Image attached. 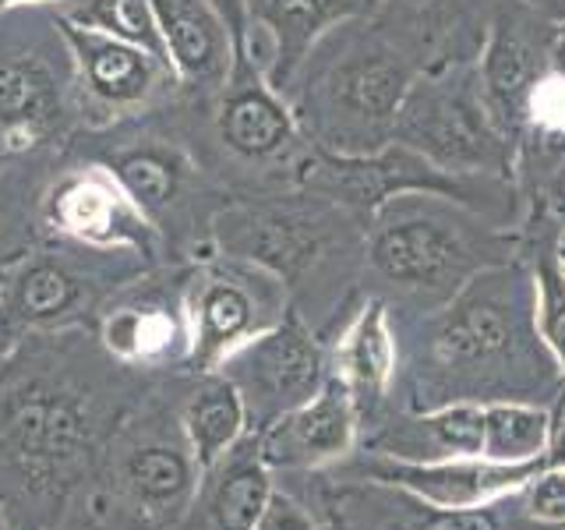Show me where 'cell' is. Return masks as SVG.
Listing matches in <instances>:
<instances>
[{
	"instance_id": "obj_1",
	"label": "cell",
	"mask_w": 565,
	"mask_h": 530,
	"mask_svg": "<svg viewBox=\"0 0 565 530\" xmlns=\"http://www.w3.org/2000/svg\"><path fill=\"white\" fill-rule=\"evenodd\" d=\"M131 368L106 358L96 332H32L0 353V464L32 499H57L96 470L103 446L131 406Z\"/></svg>"
},
{
	"instance_id": "obj_2",
	"label": "cell",
	"mask_w": 565,
	"mask_h": 530,
	"mask_svg": "<svg viewBox=\"0 0 565 530\" xmlns=\"http://www.w3.org/2000/svg\"><path fill=\"white\" fill-rule=\"evenodd\" d=\"M199 485L177 403H135L103 446L85 520L96 530H177Z\"/></svg>"
},
{
	"instance_id": "obj_3",
	"label": "cell",
	"mask_w": 565,
	"mask_h": 530,
	"mask_svg": "<svg viewBox=\"0 0 565 530\" xmlns=\"http://www.w3.org/2000/svg\"><path fill=\"white\" fill-rule=\"evenodd\" d=\"M297 71H308L300 117L322 152L371 156L393 138L411 71L375 35H350L347 22L329 29Z\"/></svg>"
},
{
	"instance_id": "obj_4",
	"label": "cell",
	"mask_w": 565,
	"mask_h": 530,
	"mask_svg": "<svg viewBox=\"0 0 565 530\" xmlns=\"http://www.w3.org/2000/svg\"><path fill=\"white\" fill-rule=\"evenodd\" d=\"M156 265L128 247H85L40 237L0 294V353L32 332L93 329L106 297Z\"/></svg>"
},
{
	"instance_id": "obj_5",
	"label": "cell",
	"mask_w": 565,
	"mask_h": 530,
	"mask_svg": "<svg viewBox=\"0 0 565 530\" xmlns=\"http://www.w3.org/2000/svg\"><path fill=\"white\" fill-rule=\"evenodd\" d=\"M152 114L96 128L93 141L82 146V156L114 173V181L159 230L170 252L199 237V226L212 230V216L220 209L209 205L212 184L202 159Z\"/></svg>"
},
{
	"instance_id": "obj_6",
	"label": "cell",
	"mask_w": 565,
	"mask_h": 530,
	"mask_svg": "<svg viewBox=\"0 0 565 530\" xmlns=\"http://www.w3.org/2000/svg\"><path fill=\"white\" fill-rule=\"evenodd\" d=\"M537 340V322L530 326L523 300L491 279H477L428 332V361L441 379L438 393H452L449 403L494 396L491 382L502 379L499 368L523 358L526 343Z\"/></svg>"
},
{
	"instance_id": "obj_7",
	"label": "cell",
	"mask_w": 565,
	"mask_h": 530,
	"mask_svg": "<svg viewBox=\"0 0 565 530\" xmlns=\"http://www.w3.org/2000/svg\"><path fill=\"white\" fill-rule=\"evenodd\" d=\"M191 371H216L230 350L273 329L287 315V283L255 262L212 252L188 265Z\"/></svg>"
},
{
	"instance_id": "obj_8",
	"label": "cell",
	"mask_w": 565,
	"mask_h": 530,
	"mask_svg": "<svg viewBox=\"0 0 565 530\" xmlns=\"http://www.w3.org/2000/svg\"><path fill=\"white\" fill-rule=\"evenodd\" d=\"M75 117V78L61 22L50 43L40 32L14 35L0 29V156L11 163L50 146L64 138Z\"/></svg>"
},
{
	"instance_id": "obj_9",
	"label": "cell",
	"mask_w": 565,
	"mask_h": 530,
	"mask_svg": "<svg viewBox=\"0 0 565 530\" xmlns=\"http://www.w3.org/2000/svg\"><path fill=\"white\" fill-rule=\"evenodd\" d=\"M393 141L449 173L509 167V146L473 78H431L406 88Z\"/></svg>"
},
{
	"instance_id": "obj_10",
	"label": "cell",
	"mask_w": 565,
	"mask_h": 530,
	"mask_svg": "<svg viewBox=\"0 0 565 530\" xmlns=\"http://www.w3.org/2000/svg\"><path fill=\"white\" fill-rule=\"evenodd\" d=\"M188 265H156L106 297L96 340L106 358L131 371H188Z\"/></svg>"
},
{
	"instance_id": "obj_11",
	"label": "cell",
	"mask_w": 565,
	"mask_h": 530,
	"mask_svg": "<svg viewBox=\"0 0 565 530\" xmlns=\"http://www.w3.org/2000/svg\"><path fill=\"white\" fill-rule=\"evenodd\" d=\"M35 234L85 247H128L152 265H163V255H170L159 230L141 216L114 173L85 156L53 173L40 191Z\"/></svg>"
},
{
	"instance_id": "obj_12",
	"label": "cell",
	"mask_w": 565,
	"mask_h": 530,
	"mask_svg": "<svg viewBox=\"0 0 565 530\" xmlns=\"http://www.w3.org/2000/svg\"><path fill=\"white\" fill-rule=\"evenodd\" d=\"M71 53L75 106L88 128H110L117 120L152 114L181 93V82L167 61L135 43L114 40L96 29H82L57 14Z\"/></svg>"
},
{
	"instance_id": "obj_13",
	"label": "cell",
	"mask_w": 565,
	"mask_h": 530,
	"mask_svg": "<svg viewBox=\"0 0 565 530\" xmlns=\"http://www.w3.org/2000/svg\"><path fill=\"white\" fill-rule=\"evenodd\" d=\"M220 375L237 389L247 414V432H262L282 414L318 396L329 379L326 350L294 311L282 322L252 336L220 361Z\"/></svg>"
},
{
	"instance_id": "obj_14",
	"label": "cell",
	"mask_w": 565,
	"mask_h": 530,
	"mask_svg": "<svg viewBox=\"0 0 565 530\" xmlns=\"http://www.w3.org/2000/svg\"><path fill=\"white\" fill-rule=\"evenodd\" d=\"M335 226V212L326 199H247L223 202L212 216V244L223 255L255 262L279 276L287 287L305 276L322 258Z\"/></svg>"
},
{
	"instance_id": "obj_15",
	"label": "cell",
	"mask_w": 565,
	"mask_h": 530,
	"mask_svg": "<svg viewBox=\"0 0 565 530\" xmlns=\"http://www.w3.org/2000/svg\"><path fill=\"white\" fill-rule=\"evenodd\" d=\"M209 106H212V138H216L223 156L252 167H269L279 163L282 156H290L297 141L294 106L247 61L244 50L237 53L234 67H230V78L209 99Z\"/></svg>"
},
{
	"instance_id": "obj_16",
	"label": "cell",
	"mask_w": 565,
	"mask_h": 530,
	"mask_svg": "<svg viewBox=\"0 0 565 530\" xmlns=\"http://www.w3.org/2000/svg\"><path fill=\"white\" fill-rule=\"evenodd\" d=\"M552 40L555 29H547L544 14L523 0H512L494 18L481 67V93L499 128H516L526 120L530 96L552 67Z\"/></svg>"
},
{
	"instance_id": "obj_17",
	"label": "cell",
	"mask_w": 565,
	"mask_h": 530,
	"mask_svg": "<svg viewBox=\"0 0 565 530\" xmlns=\"http://www.w3.org/2000/svg\"><path fill=\"white\" fill-rule=\"evenodd\" d=\"M361 11V0H247L244 53L273 88L287 93L311 46Z\"/></svg>"
},
{
	"instance_id": "obj_18",
	"label": "cell",
	"mask_w": 565,
	"mask_h": 530,
	"mask_svg": "<svg viewBox=\"0 0 565 530\" xmlns=\"http://www.w3.org/2000/svg\"><path fill=\"white\" fill-rule=\"evenodd\" d=\"M358 421L347 385L329 371L315 400L255 432V442L269 470H318L350 453Z\"/></svg>"
},
{
	"instance_id": "obj_19",
	"label": "cell",
	"mask_w": 565,
	"mask_h": 530,
	"mask_svg": "<svg viewBox=\"0 0 565 530\" xmlns=\"http://www.w3.org/2000/svg\"><path fill=\"white\" fill-rule=\"evenodd\" d=\"M544 464L547 459H530V464H491L484 456L438 459V464H406V459L379 456V459H364L361 470L371 477V481L406 491L428 506L470 509V506L491 502L494 495H502L509 488L526 485Z\"/></svg>"
},
{
	"instance_id": "obj_20",
	"label": "cell",
	"mask_w": 565,
	"mask_h": 530,
	"mask_svg": "<svg viewBox=\"0 0 565 530\" xmlns=\"http://www.w3.org/2000/svg\"><path fill=\"white\" fill-rule=\"evenodd\" d=\"M470 255L463 230L428 212L379 223L367 247L371 265L399 287H446L470 269Z\"/></svg>"
},
{
	"instance_id": "obj_21",
	"label": "cell",
	"mask_w": 565,
	"mask_h": 530,
	"mask_svg": "<svg viewBox=\"0 0 565 530\" xmlns=\"http://www.w3.org/2000/svg\"><path fill=\"white\" fill-rule=\"evenodd\" d=\"M152 11L181 93L209 103L241 53L223 14L212 8V0H152Z\"/></svg>"
},
{
	"instance_id": "obj_22",
	"label": "cell",
	"mask_w": 565,
	"mask_h": 530,
	"mask_svg": "<svg viewBox=\"0 0 565 530\" xmlns=\"http://www.w3.org/2000/svg\"><path fill=\"white\" fill-rule=\"evenodd\" d=\"M273 491V470L258 453L255 432H247L216 467L202 474L199 495L177 530H255Z\"/></svg>"
},
{
	"instance_id": "obj_23",
	"label": "cell",
	"mask_w": 565,
	"mask_h": 530,
	"mask_svg": "<svg viewBox=\"0 0 565 530\" xmlns=\"http://www.w3.org/2000/svg\"><path fill=\"white\" fill-rule=\"evenodd\" d=\"M484 446V403H449L431 414L393 424L375 438L382 456L406 464H438V459H470Z\"/></svg>"
},
{
	"instance_id": "obj_24",
	"label": "cell",
	"mask_w": 565,
	"mask_h": 530,
	"mask_svg": "<svg viewBox=\"0 0 565 530\" xmlns=\"http://www.w3.org/2000/svg\"><path fill=\"white\" fill-rule=\"evenodd\" d=\"M177 417H181L184 438L202 474L216 467L247 435L244 403L220 371H191V379L181 389V400H177Z\"/></svg>"
},
{
	"instance_id": "obj_25",
	"label": "cell",
	"mask_w": 565,
	"mask_h": 530,
	"mask_svg": "<svg viewBox=\"0 0 565 530\" xmlns=\"http://www.w3.org/2000/svg\"><path fill=\"white\" fill-rule=\"evenodd\" d=\"M393 371H396L393 332L385 326V308L379 300H371L340 340L332 375L347 385L353 406H358V417H371L379 411Z\"/></svg>"
},
{
	"instance_id": "obj_26",
	"label": "cell",
	"mask_w": 565,
	"mask_h": 530,
	"mask_svg": "<svg viewBox=\"0 0 565 530\" xmlns=\"http://www.w3.org/2000/svg\"><path fill=\"white\" fill-rule=\"evenodd\" d=\"M552 417L534 403H484V446L481 456L491 464H530L547 459L552 446Z\"/></svg>"
},
{
	"instance_id": "obj_27",
	"label": "cell",
	"mask_w": 565,
	"mask_h": 530,
	"mask_svg": "<svg viewBox=\"0 0 565 530\" xmlns=\"http://www.w3.org/2000/svg\"><path fill=\"white\" fill-rule=\"evenodd\" d=\"M57 14L82 29H96L103 35H114V40L135 43L141 50L156 53L159 61H167L152 0H64Z\"/></svg>"
},
{
	"instance_id": "obj_28",
	"label": "cell",
	"mask_w": 565,
	"mask_h": 530,
	"mask_svg": "<svg viewBox=\"0 0 565 530\" xmlns=\"http://www.w3.org/2000/svg\"><path fill=\"white\" fill-rule=\"evenodd\" d=\"M534 311H537V332L552 358L565 371V265L558 252H544L534 276Z\"/></svg>"
},
{
	"instance_id": "obj_29",
	"label": "cell",
	"mask_w": 565,
	"mask_h": 530,
	"mask_svg": "<svg viewBox=\"0 0 565 530\" xmlns=\"http://www.w3.org/2000/svg\"><path fill=\"white\" fill-rule=\"evenodd\" d=\"M516 495L530 523L544 530L565 527V464H544L526 485H520Z\"/></svg>"
},
{
	"instance_id": "obj_30",
	"label": "cell",
	"mask_w": 565,
	"mask_h": 530,
	"mask_svg": "<svg viewBox=\"0 0 565 530\" xmlns=\"http://www.w3.org/2000/svg\"><path fill=\"white\" fill-rule=\"evenodd\" d=\"M414 502H417V509H414V517L403 523V530H505L499 509H488V506L438 509V506H428L420 499H414Z\"/></svg>"
},
{
	"instance_id": "obj_31",
	"label": "cell",
	"mask_w": 565,
	"mask_h": 530,
	"mask_svg": "<svg viewBox=\"0 0 565 530\" xmlns=\"http://www.w3.org/2000/svg\"><path fill=\"white\" fill-rule=\"evenodd\" d=\"M255 530H318V527L311 520V512L300 506L294 495L273 491V499H269V506H265Z\"/></svg>"
},
{
	"instance_id": "obj_32",
	"label": "cell",
	"mask_w": 565,
	"mask_h": 530,
	"mask_svg": "<svg viewBox=\"0 0 565 530\" xmlns=\"http://www.w3.org/2000/svg\"><path fill=\"white\" fill-rule=\"evenodd\" d=\"M35 241H40L35 230L14 223L11 216H0V265H11L22 255H29Z\"/></svg>"
},
{
	"instance_id": "obj_33",
	"label": "cell",
	"mask_w": 565,
	"mask_h": 530,
	"mask_svg": "<svg viewBox=\"0 0 565 530\" xmlns=\"http://www.w3.org/2000/svg\"><path fill=\"white\" fill-rule=\"evenodd\" d=\"M212 8L223 14V22L234 35L237 50H244V32H247V0H212Z\"/></svg>"
},
{
	"instance_id": "obj_34",
	"label": "cell",
	"mask_w": 565,
	"mask_h": 530,
	"mask_svg": "<svg viewBox=\"0 0 565 530\" xmlns=\"http://www.w3.org/2000/svg\"><path fill=\"white\" fill-rule=\"evenodd\" d=\"M552 75L565 82V22L555 29V40H552Z\"/></svg>"
},
{
	"instance_id": "obj_35",
	"label": "cell",
	"mask_w": 565,
	"mask_h": 530,
	"mask_svg": "<svg viewBox=\"0 0 565 530\" xmlns=\"http://www.w3.org/2000/svg\"><path fill=\"white\" fill-rule=\"evenodd\" d=\"M547 464H565V414L552 428V453H547Z\"/></svg>"
},
{
	"instance_id": "obj_36",
	"label": "cell",
	"mask_w": 565,
	"mask_h": 530,
	"mask_svg": "<svg viewBox=\"0 0 565 530\" xmlns=\"http://www.w3.org/2000/svg\"><path fill=\"white\" fill-rule=\"evenodd\" d=\"M523 4H530L544 18H562L565 22V0H523Z\"/></svg>"
},
{
	"instance_id": "obj_37",
	"label": "cell",
	"mask_w": 565,
	"mask_h": 530,
	"mask_svg": "<svg viewBox=\"0 0 565 530\" xmlns=\"http://www.w3.org/2000/svg\"><path fill=\"white\" fill-rule=\"evenodd\" d=\"M64 0H0V14L18 11V8H61Z\"/></svg>"
},
{
	"instance_id": "obj_38",
	"label": "cell",
	"mask_w": 565,
	"mask_h": 530,
	"mask_svg": "<svg viewBox=\"0 0 565 530\" xmlns=\"http://www.w3.org/2000/svg\"><path fill=\"white\" fill-rule=\"evenodd\" d=\"M0 530H14V523H11L8 512H4V506H0Z\"/></svg>"
},
{
	"instance_id": "obj_39",
	"label": "cell",
	"mask_w": 565,
	"mask_h": 530,
	"mask_svg": "<svg viewBox=\"0 0 565 530\" xmlns=\"http://www.w3.org/2000/svg\"><path fill=\"white\" fill-rule=\"evenodd\" d=\"M14 265V262H11ZM11 265H0V294H4V283H8V273H11Z\"/></svg>"
},
{
	"instance_id": "obj_40",
	"label": "cell",
	"mask_w": 565,
	"mask_h": 530,
	"mask_svg": "<svg viewBox=\"0 0 565 530\" xmlns=\"http://www.w3.org/2000/svg\"><path fill=\"white\" fill-rule=\"evenodd\" d=\"M53 530H57V527H53ZM61 530H64V527H61ZM85 530H96V527H93V523H88V520H85Z\"/></svg>"
},
{
	"instance_id": "obj_41",
	"label": "cell",
	"mask_w": 565,
	"mask_h": 530,
	"mask_svg": "<svg viewBox=\"0 0 565 530\" xmlns=\"http://www.w3.org/2000/svg\"><path fill=\"white\" fill-rule=\"evenodd\" d=\"M562 265H565V244H562Z\"/></svg>"
},
{
	"instance_id": "obj_42",
	"label": "cell",
	"mask_w": 565,
	"mask_h": 530,
	"mask_svg": "<svg viewBox=\"0 0 565 530\" xmlns=\"http://www.w3.org/2000/svg\"><path fill=\"white\" fill-rule=\"evenodd\" d=\"M4 163H8V159H4V156H0V167H4Z\"/></svg>"
},
{
	"instance_id": "obj_43",
	"label": "cell",
	"mask_w": 565,
	"mask_h": 530,
	"mask_svg": "<svg viewBox=\"0 0 565 530\" xmlns=\"http://www.w3.org/2000/svg\"><path fill=\"white\" fill-rule=\"evenodd\" d=\"M406 4H417V0H406Z\"/></svg>"
}]
</instances>
